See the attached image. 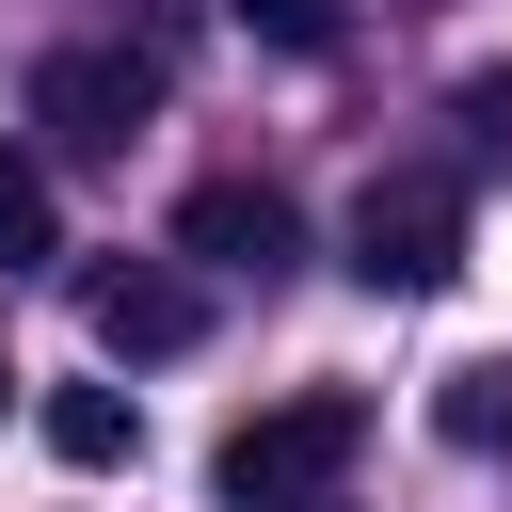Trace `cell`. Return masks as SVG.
<instances>
[{
  "instance_id": "cell-1",
  "label": "cell",
  "mask_w": 512,
  "mask_h": 512,
  "mask_svg": "<svg viewBox=\"0 0 512 512\" xmlns=\"http://www.w3.org/2000/svg\"><path fill=\"white\" fill-rule=\"evenodd\" d=\"M352 448H368V400H336V384L256 400V416L224 432V512H304V496H336Z\"/></svg>"
},
{
  "instance_id": "cell-2",
  "label": "cell",
  "mask_w": 512,
  "mask_h": 512,
  "mask_svg": "<svg viewBox=\"0 0 512 512\" xmlns=\"http://www.w3.org/2000/svg\"><path fill=\"white\" fill-rule=\"evenodd\" d=\"M448 272H464V192H448V176H368V192H352V288L416 304V288H448Z\"/></svg>"
},
{
  "instance_id": "cell-3",
  "label": "cell",
  "mask_w": 512,
  "mask_h": 512,
  "mask_svg": "<svg viewBox=\"0 0 512 512\" xmlns=\"http://www.w3.org/2000/svg\"><path fill=\"white\" fill-rule=\"evenodd\" d=\"M144 112H160V64H144V48H48V64H32V128H48L64 160H128Z\"/></svg>"
},
{
  "instance_id": "cell-4",
  "label": "cell",
  "mask_w": 512,
  "mask_h": 512,
  "mask_svg": "<svg viewBox=\"0 0 512 512\" xmlns=\"http://www.w3.org/2000/svg\"><path fill=\"white\" fill-rule=\"evenodd\" d=\"M80 320H96V352H112V368H160V352H192V336H208V288H192L176 256H112V272L80 288Z\"/></svg>"
},
{
  "instance_id": "cell-5",
  "label": "cell",
  "mask_w": 512,
  "mask_h": 512,
  "mask_svg": "<svg viewBox=\"0 0 512 512\" xmlns=\"http://www.w3.org/2000/svg\"><path fill=\"white\" fill-rule=\"evenodd\" d=\"M176 256H208V272H240V288H272V272L304 256V208H288L272 176H208V192L176 208Z\"/></svg>"
},
{
  "instance_id": "cell-6",
  "label": "cell",
  "mask_w": 512,
  "mask_h": 512,
  "mask_svg": "<svg viewBox=\"0 0 512 512\" xmlns=\"http://www.w3.org/2000/svg\"><path fill=\"white\" fill-rule=\"evenodd\" d=\"M432 432H448V448H480V464H512V352L448 368V384H432Z\"/></svg>"
},
{
  "instance_id": "cell-7",
  "label": "cell",
  "mask_w": 512,
  "mask_h": 512,
  "mask_svg": "<svg viewBox=\"0 0 512 512\" xmlns=\"http://www.w3.org/2000/svg\"><path fill=\"white\" fill-rule=\"evenodd\" d=\"M48 448H64V464H128V448H144V416H128L112 384H64V400H48Z\"/></svg>"
},
{
  "instance_id": "cell-8",
  "label": "cell",
  "mask_w": 512,
  "mask_h": 512,
  "mask_svg": "<svg viewBox=\"0 0 512 512\" xmlns=\"http://www.w3.org/2000/svg\"><path fill=\"white\" fill-rule=\"evenodd\" d=\"M48 240H64V208H48V160H16V144H0V272H32Z\"/></svg>"
},
{
  "instance_id": "cell-9",
  "label": "cell",
  "mask_w": 512,
  "mask_h": 512,
  "mask_svg": "<svg viewBox=\"0 0 512 512\" xmlns=\"http://www.w3.org/2000/svg\"><path fill=\"white\" fill-rule=\"evenodd\" d=\"M240 32H256V48H288V64H320V48L352 32V0H240Z\"/></svg>"
},
{
  "instance_id": "cell-10",
  "label": "cell",
  "mask_w": 512,
  "mask_h": 512,
  "mask_svg": "<svg viewBox=\"0 0 512 512\" xmlns=\"http://www.w3.org/2000/svg\"><path fill=\"white\" fill-rule=\"evenodd\" d=\"M464 128H480V144H496V160H512V80H496V64H480V80H464Z\"/></svg>"
},
{
  "instance_id": "cell-11",
  "label": "cell",
  "mask_w": 512,
  "mask_h": 512,
  "mask_svg": "<svg viewBox=\"0 0 512 512\" xmlns=\"http://www.w3.org/2000/svg\"><path fill=\"white\" fill-rule=\"evenodd\" d=\"M304 512H336V496H304Z\"/></svg>"
}]
</instances>
